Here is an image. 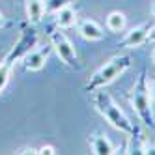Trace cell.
<instances>
[{
	"mask_svg": "<svg viewBox=\"0 0 155 155\" xmlns=\"http://www.w3.org/2000/svg\"><path fill=\"white\" fill-rule=\"evenodd\" d=\"M49 58V49H34V51H28L23 58V65L25 69L28 71H41L47 64Z\"/></svg>",
	"mask_w": 155,
	"mask_h": 155,
	"instance_id": "cell-5",
	"label": "cell"
},
{
	"mask_svg": "<svg viewBox=\"0 0 155 155\" xmlns=\"http://www.w3.org/2000/svg\"><path fill=\"white\" fill-rule=\"evenodd\" d=\"M4 25V15H2V12H0V26Z\"/></svg>",
	"mask_w": 155,
	"mask_h": 155,
	"instance_id": "cell-17",
	"label": "cell"
},
{
	"mask_svg": "<svg viewBox=\"0 0 155 155\" xmlns=\"http://www.w3.org/2000/svg\"><path fill=\"white\" fill-rule=\"evenodd\" d=\"M90 146H92V153H95V155H110V153H116L112 142L107 138V135H101V133H99V135H94L90 138Z\"/></svg>",
	"mask_w": 155,
	"mask_h": 155,
	"instance_id": "cell-8",
	"label": "cell"
},
{
	"mask_svg": "<svg viewBox=\"0 0 155 155\" xmlns=\"http://www.w3.org/2000/svg\"><path fill=\"white\" fill-rule=\"evenodd\" d=\"M51 43H52L54 51H56L58 58L64 64H68L69 68H77V62H79V60H77L75 47H73V43L68 39V36H65L64 32H60V30L52 32V34H51Z\"/></svg>",
	"mask_w": 155,
	"mask_h": 155,
	"instance_id": "cell-4",
	"label": "cell"
},
{
	"mask_svg": "<svg viewBox=\"0 0 155 155\" xmlns=\"http://www.w3.org/2000/svg\"><path fill=\"white\" fill-rule=\"evenodd\" d=\"M56 25H58V28H62V30L71 28V26L77 25V12L71 8V4L65 6V8H62L60 12H56Z\"/></svg>",
	"mask_w": 155,
	"mask_h": 155,
	"instance_id": "cell-10",
	"label": "cell"
},
{
	"mask_svg": "<svg viewBox=\"0 0 155 155\" xmlns=\"http://www.w3.org/2000/svg\"><path fill=\"white\" fill-rule=\"evenodd\" d=\"M77 28H79V34H81L84 39H88V41H99V39H103V36H105L103 28L99 26L95 21H92V19L81 21Z\"/></svg>",
	"mask_w": 155,
	"mask_h": 155,
	"instance_id": "cell-7",
	"label": "cell"
},
{
	"mask_svg": "<svg viewBox=\"0 0 155 155\" xmlns=\"http://www.w3.org/2000/svg\"><path fill=\"white\" fill-rule=\"evenodd\" d=\"M148 90H150V97H151V101L155 103V81L148 82Z\"/></svg>",
	"mask_w": 155,
	"mask_h": 155,
	"instance_id": "cell-15",
	"label": "cell"
},
{
	"mask_svg": "<svg viewBox=\"0 0 155 155\" xmlns=\"http://www.w3.org/2000/svg\"><path fill=\"white\" fill-rule=\"evenodd\" d=\"M38 153H39V155H52V153H54V148H52V146H41V148L38 150Z\"/></svg>",
	"mask_w": 155,
	"mask_h": 155,
	"instance_id": "cell-14",
	"label": "cell"
},
{
	"mask_svg": "<svg viewBox=\"0 0 155 155\" xmlns=\"http://www.w3.org/2000/svg\"><path fill=\"white\" fill-rule=\"evenodd\" d=\"M43 4H45V13H56L62 8L69 6L71 0H45Z\"/></svg>",
	"mask_w": 155,
	"mask_h": 155,
	"instance_id": "cell-12",
	"label": "cell"
},
{
	"mask_svg": "<svg viewBox=\"0 0 155 155\" xmlns=\"http://www.w3.org/2000/svg\"><path fill=\"white\" fill-rule=\"evenodd\" d=\"M131 105L135 108L137 116L142 120L144 125L153 127V110H151V97H150V90H148V82H146V77H144V71L140 75L138 82L135 84L131 92Z\"/></svg>",
	"mask_w": 155,
	"mask_h": 155,
	"instance_id": "cell-3",
	"label": "cell"
},
{
	"mask_svg": "<svg viewBox=\"0 0 155 155\" xmlns=\"http://www.w3.org/2000/svg\"><path fill=\"white\" fill-rule=\"evenodd\" d=\"M43 15H45V4H43V0H26V17L32 25L41 23Z\"/></svg>",
	"mask_w": 155,
	"mask_h": 155,
	"instance_id": "cell-9",
	"label": "cell"
},
{
	"mask_svg": "<svg viewBox=\"0 0 155 155\" xmlns=\"http://www.w3.org/2000/svg\"><path fill=\"white\" fill-rule=\"evenodd\" d=\"M151 62H153V64H155V49H153V51H151Z\"/></svg>",
	"mask_w": 155,
	"mask_h": 155,
	"instance_id": "cell-18",
	"label": "cell"
},
{
	"mask_svg": "<svg viewBox=\"0 0 155 155\" xmlns=\"http://www.w3.org/2000/svg\"><path fill=\"white\" fill-rule=\"evenodd\" d=\"M131 68V56L124 54V56H114L110 58L103 68H99L94 77L86 84V90L88 92H94V90H99V88H105L107 84L114 82L121 73H125L127 69Z\"/></svg>",
	"mask_w": 155,
	"mask_h": 155,
	"instance_id": "cell-2",
	"label": "cell"
},
{
	"mask_svg": "<svg viewBox=\"0 0 155 155\" xmlns=\"http://www.w3.org/2000/svg\"><path fill=\"white\" fill-rule=\"evenodd\" d=\"M127 26V17L121 13V12H112L107 15V28L110 32H114V34H120V32H124Z\"/></svg>",
	"mask_w": 155,
	"mask_h": 155,
	"instance_id": "cell-11",
	"label": "cell"
},
{
	"mask_svg": "<svg viewBox=\"0 0 155 155\" xmlns=\"http://www.w3.org/2000/svg\"><path fill=\"white\" fill-rule=\"evenodd\" d=\"M94 92H95V95H94V107H95L97 112L101 114L114 129L125 133V135H133V133H135L133 124L129 121V118L124 114V110L114 103V99L110 97L107 92H99V90H94Z\"/></svg>",
	"mask_w": 155,
	"mask_h": 155,
	"instance_id": "cell-1",
	"label": "cell"
},
{
	"mask_svg": "<svg viewBox=\"0 0 155 155\" xmlns=\"http://www.w3.org/2000/svg\"><path fill=\"white\" fill-rule=\"evenodd\" d=\"M148 39H150V41H155V26H151V28H150V34H148Z\"/></svg>",
	"mask_w": 155,
	"mask_h": 155,
	"instance_id": "cell-16",
	"label": "cell"
},
{
	"mask_svg": "<svg viewBox=\"0 0 155 155\" xmlns=\"http://www.w3.org/2000/svg\"><path fill=\"white\" fill-rule=\"evenodd\" d=\"M150 28H151L150 23H142V25H138V26H135V28H131L127 34H125L124 41H121V47L131 49V47H138V45H142V43L148 39Z\"/></svg>",
	"mask_w": 155,
	"mask_h": 155,
	"instance_id": "cell-6",
	"label": "cell"
},
{
	"mask_svg": "<svg viewBox=\"0 0 155 155\" xmlns=\"http://www.w3.org/2000/svg\"><path fill=\"white\" fill-rule=\"evenodd\" d=\"M151 13H153V17H155V2H153V8H151Z\"/></svg>",
	"mask_w": 155,
	"mask_h": 155,
	"instance_id": "cell-19",
	"label": "cell"
},
{
	"mask_svg": "<svg viewBox=\"0 0 155 155\" xmlns=\"http://www.w3.org/2000/svg\"><path fill=\"white\" fill-rule=\"evenodd\" d=\"M9 62H4V64H0V92L6 88L8 81H9Z\"/></svg>",
	"mask_w": 155,
	"mask_h": 155,
	"instance_id": "cell-13",
	"label": "cell"
}]
</instances>
